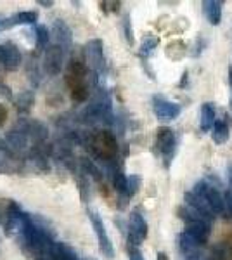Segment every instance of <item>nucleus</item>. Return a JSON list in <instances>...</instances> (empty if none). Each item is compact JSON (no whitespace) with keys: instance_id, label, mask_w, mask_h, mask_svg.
Returning <instances> with one entry per match:
<instances>
[{"instance_id":"obj_1","label":"nucleus","mask_w":232,"mask_h":260,"mask_svg":"<svg viewBox=\"0 0 232 260\" xmlns=\"http://www.w3.org/2000/svg\"><path fill=\"white\" fill-rule=\"evenodd\" d=\"M87 64L80 59H73L68 64L66 71V83L70 87L71 98L78 103H83L88 98V85H87Z\"/></svg>"},{"instance_id":"obj_2","label":"nucleus","mask_w":232,"mask_h":260,"mask_svg":"<svg viewBox=\"0 0 232 260\" xmlns=\"http://www.w3.org/2000/svg\"><path fill=\"white\" fill-rule=\"evenodd\" d=\"M92 151L97 158L104 161H113L118 156V142L116 137L113 136L108 130H103V132H97L94 137H92Z\"/></svg>"},{"instance_id":"obj_3","label":"nucleus","mask_w":232,"mask_h":260,"mask_svg":"<svg viewBox=\"0 0 232 260\" xmlns=\"http://www.w3.org/2000/svg\"><path fill=\"white\" fill-rule=\"evenodd\" d=\"M192 192L200 200L205 201V205L215 213V215H220V213L225 212V203H223V196L217 189H215L213 186H210L208 182H205V180L197 182L196 186H194Z\"/></svg>"},{"instance_id":"obj_4","label":"nucleus","mask_w":232,"mask_h":260,"mask_svg":"<svg viewBox=\"0 0 232 260\" xmlns=\"http://www.w3.org/2000/svg\"><path fill=\"white\" fill-rule=\"evenodd\" d=\"M156 146H158V151L161 153L164 160V167H168L170 161L174 160L177 151V137L174 130L168 127H161L156 130Z\"/></svg>"},{"instance_id":"obj_5","label":"nucleus","mask_w":232,"mask_h":260,"mask_svg":"<svg viewBox=\"0 0 232 260\" xmlns=\"http://www.w3.org/2000/svg\"><path fill=\"white\" fill-rule=\"evenodd\" d=\"M88 217H90L92 228H94L95 234H97V241H99L101 253H103V257L111 260L113 257H115V248H113V243H111V240H109V236H108L106 225H104L103 219H101V215L95 210H88Z\"/></svg>"},{"instance_id":"obj_6","label":"nucleus","mask_w":232,"mask_h":260,"mask_svg":"<svg viewBox=\"0 0 232 260\" xmlns=\"http://www.w3.org/2000/svg\"><path fill=\"white\" fill-rule=\"evenodd\" d=\"M21 50L14 42L0 44V66L6 71H16L21 66Z\"/></svg>"},{"instance_id":"obj_7","label":"nucleus","mask_w":232,"mask_h":260,"mask_svg":"<svg viewBox=\"0 0 232 260\" xmlns=\"http://www.w3.org/2000/svg\"><path fill=\"white\" fill-rule=\"evenodd\" d=\"M147 238V222L144 220L142 213L139 210H134L130 215V225H128V243L132 246H139Z\"/></svg>"},{"instance_id":"obj_8","label":"nucleus","mask_w":232,"mask_h":260,"mask_svg":"<svg viewBox=\"0 0 232 260\" xmlns=\"http://www.w3.org/2000/svg\"><path fill=\"white\" fill-rule=\"evenodd\" d=\"M153 111L159 120H175L180 115L182 108L180 104L172 103L163 95H154L153 98Z\"/></svg>"},{"instance_id":"obj_9","label":"nucleus","mask_w":232,"mask_h":260,"mask_svg":"<svg viewBox=\"0 0 232 260\" xmlns=\"http://www.w3.org/2000/svg\"><path fill=\"white\" fill-rule=\"evenodd\" d=\"M62 64H64V49L57 44L50 45L47 52H45V71L56 77V75L61 73Z\"/></svg>"},{"instance_id":"obj_10","label":"nucleus","mask_w":232,"mask_h":260,"mask_svg":"<svg viewBox=\"0 0 232 260\" xmlns=\"http://www.w3.org/2000/svg\"><path fill=\"white\" fill-rule=\"evenodd\" d=\"M39 19V12L37 11H21L12 14L11 18L4 19L2 23V30H9V28L21 26V24H35Z\"/></svg>"},{"instance_id":"obj_11","label":"nucleus","mask_w":232,"mask_h":260,"mask_svg":"<svg viewBox=\"0 0 232 260\" xmlns=\"http://www.w3.org/2000/svg\"><path fill=\"white\" fill-rule=\"evenodd\" d=\"M203 7V14L206 21L213 26H218L222 23V2H217V0H205L201 4Z\"/></svg>"},{"instance_id":"obj_12","label":"nucleus","mask_w":232,"mask_h":260,"mask_svg":"<svg viewBox=\"0 0 232 260\" xmlns=\"http://www.w3.org/2000/svg\"><path fill=\"white\" fill-rule=\"evenodd\" d=\"M217 113H215V108L212 103H203L200 110V128L201 132H210L213 130L215 123H217Z\"/></svg>"},{"instance_id":"obj_13","label":"nucleus","mask_w":232,"mask_h":260,"mask_svg":"<svg viewBox=\"0 0 232 260\" xmlns=\"http://www.w3.org/2000/svg\"><path fill=\"white\" fill-rule=\"evenodd\" d=\"M52 33H54V37H56V40H57V45H61L62 49H66V47H70V45H71V30L62 19L54 21Z\"/></svg>"},{"instance_id":"obj_14","label":"nucleus","mask_w":232,"mask_h":260,"mask_svg":"<svg viewBox=\"0 0 232 260\" xmlns=\"http://www.w3.org/2000/svg\"><path fill=\"white\" fill-rule=\"evenodd\" d=\"M201 246L203 245H201V243L197 241L194 236H191L189 233H185V231L179 236V248L185 257H192V255H196Z\"/></svg>"},{"instance_id":"obj_15","label":"nucleus","mask_w":232,"mask_h":260,"mask_svg":"<svg viewBox=\"0 0 232 260\" xmlns=\"http://www.w3.org/2000/svg\"><path fill=\"white\" fill-rule=\"evenodd\" d=\"M87 56L88 61L94 68H99L103 62V42L101 40H92L87 44Z\"/></svg>"},{"instance_id":"obj_16","label":"nucleus","mask_w":232,"mask_h":260,"mask_svg":"<svg viewBox=\"0 0 232 260\" xmlns=\"http://www.w3.org/2000/svg\"><path fill=\"white\" fill-rule=\"evenodd\" d=\"M229 136H230V128H229V125H227V121L218 120L212 130L213 142H217V144H225L227 139H229Z\"/></svg>"},{"instance_id":"obj_17","label":"nucleus","mask_w":232,"mask_h":260,"mask_svg":"<svg viewBox=\"0 0 232 260\" xmlns=\"http://www.w3.org/2000/svg\"><path fill=\"white\" fill-rule=\"evenodd\" d=\"M50 253H52V260H77L75 251L70 246H66L64 243H54Z\"/></svg>"},{"instance_id":"obj_18","label":"nucleus","mask_w":232,"mask_h":260,"mask_svg":"<svg viewBox=\"0 0 232 260\" xmlns=\"http://www.w3.org/2000/svg\"><path fill=\"white\" fill-rule=\"evenodd\" d=\"M126 182H128V177H125L123 170L121 169H116L113 172V184H115V189L121 194H126Z\"/></svg>"},{"instance_id":"obj_19","label":"nucleus","mask_w":232,"mask_h":260,"mask_svg":"<svg viewBox=\"0 0 232 260\" xmlns=\"http://www.w3.org/2000/svg\"><path fill=\"white\" fill-rule=\"evenodd\" d=\"M35 39H37V49H39V50L47 47L49 39H50L47 26H37V30H35Z\"/></svg>"},{"instance_id":"obj_20","label":"nucleus","mask_w":232,"mask_h":260,"mask_svg":"<svg viewBox=\"0 0 232 260\" xmlns=\"http://www.w3.org/2000/svg\"><path fill=\"white\" fill-rule=\"evenodd\" d=\"M31 104H33V95L29 94V92L21 94L18 101H16V108H18V111H21V113H28L31 110Z\"/></svg>"},{"instance_id":"obj_21","label":"nucleus","mask_w":232,"mask_h":260,"mask_svg":"<svg viewBox=\"0 0 232 260\" xmlns=\"http://www.w3.org/2000/svg\"><path fill=\"white\" fill-rule=\"evenodd\" d=\"M139 186H141V177L137 175H130L128 177V182H126V198H132L134 194L139 191Z\"/></svg>"},{"instance_id":"obj_22","label":"nucleus","mask_w":232,"mask_h":260,"mask_svg":"<svg viewBox=\"0 0 232 260\" xmlns=\"http://www.w3.org/2000/svg\"><path fill=\"white\" fill-rule=\"evenodd\" d=\"M158 39L156 37H151V35H147L144 40H142V45H141V50H142V54H151L153 50L158 47Z\"/></svg>"},{"instance_id":"obj_23","label":"nucleus","mask_w":232,"mask_h":260,"mask_svg":"<svg viewBox=\"0 0 232 260\" xmlns=\"http://www.w3.org/2000/svg\"><path fill=\"white\" fill-rule=\"evenodd\" d=\"M128 260H144V257H142V253H141V250H139L137 246L128 245Z\"/></svg>"},{"instance_id":"obj_24","label":"nucleus","mask_w":232,"mask_h":260,"mask_svg":"<svg viewBox=\"0 0 232 260\" xmlns=\"http://www.w3.org/2000/svg\"><path fill=\"white\" fill-rule=\"evenodd\" d=\"M125 33H126V40L130 42V44H134V37H132V28H130V19H128V16L125 18Z\"/></svg>"},{"instance_id":"obj_25","label":"nucleus","mask_w":232,"mask_h":260,"mask_svg":"<svg viewBox=\"0 0 232 260\" xmlns=\"http://www.w3.org/2000/svg\"><path fill=\"white\" fill-rule=\"evenodd\" d=\"M0 95H2V98H7V99H11V98H12L11 89L6 85V83H2V82H0Z\"/></svg>"},{"instance_id":"obj_26","label":"nucleus","mask_w":232,"mask_h":260,"mask_svg":"<svg viewBox=\"0 0 232 260\" xmlns=\"http://www.w3.org/2000/svg\"><path fill=\"white\" fill-rule=\"evenodd\" d=\"M7 120V108L4 106L2 103H0V128L4 127V123H6Z\"/></svg>"},{"instance_id":"obj_27","label":"nucleus","mask_w":232,"mask_h":260,"mask_svg":"<svg viewBox=\"0 0 232 260\" xmlns=\"http://www.w3.org/2000/svg\"><path fill=\"white\" fill-rule=\"evenodd\" d=\"M227 175H229V186L232 191V163H229V167H227Z\"/></svg>"},{"instance_id":"obj_28","label":"nucleus","mask_w":232,"mask_h":260,"mask_svg":"<svg viewBox=\"0 0 232 260\" xmlns=\"http://www.w3.org/2000/svg\"><path fill=\"white\" fill-rule=\"evenodd\" d=\"M39 4H40V6H44V7H52L54 6L52 0H39Z\"/></svg>"},{"instance_id":"obj_29","label":"nucleus","mask_w":232,"mask_h":260,"mask_svg":"<svg viewBox=\"0 0 232 260\" xmlns=\"http://www.w3.org/2000/svg\"><path fill=\"white\" fill-rule=\"evenodd\" d=\"M158 260H168V255L164 251H159L158 253Z\"/></svg>"},{"instance_id":"obj_30","label":"nucleus","mask_w":232,"mask_h":260,"mask_svg":"<svg viewBox=\"0 0 232 260\" xmlns=\"http://www.w3.org/2000/svg\"><path fill=\"white\" fill-rule=\"evenodd\" d=\"M2 23H4V19H2V16H0V30H2Z\"/></svg>"},{"instance_id":"obj_31","label":"nucleus","mask_w":232,"mask_h":260,"mask_svg":"<svg viewBox=\"0 0 232 260\" xmlns=\"http://www.w3.org/2000/svg\"><path fill=\"white\" fill-rule=\"evenodd\" d=\"M37 260H44V258H40V257H39V258H37Z\"/></svg>"}]
</instances>
